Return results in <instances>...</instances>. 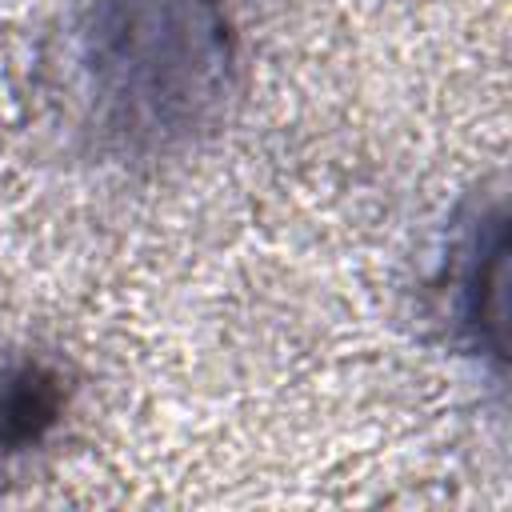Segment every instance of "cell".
I'll return each mask as SVG.
<instances>
[{
  "label": "cell",
  "mask_w": 512,
  "mask_h": 512,
  "mask_svg": "<svg viewBox=\"0 0 512 512\" xmlns=\"http://www.w3.org/2000/svg\"><path fill=\"white\" fill-rule=\"evenodd\" d=\"M232 44L212 0H104L92 72L116 128L148 140L188 132L224 92Z\"/></svg>",
  "instance_id": "1"
},
{
  "label": "cell",
  "mask_w": 512,
  "mask_h": 512,
  "mask_svg": "<svg viewBox=\"0 0 512 512\" xmlns=\"http://www.w3.org/2000/svg\"><path fill=\"white\" fill-rule=\"evenodd\" d=\"M500 300H504V216L496 212L488 224L464 236L456 252V268L448 272V312L460 332L472 336L476 348L500 352Z\"/></svg>",
  "instance_id": "2"
},
{
  "label": "cell",
  "mask_w": 512,
  "mask_h": 512,
  "mask_svg": "<svg viewBox=\"0 0 512 512\" xmlns=\"http://www.w3.org/2000/svg\"><path fill=\"white\" fill-rule=\"evenodd\" d=\"M64 408V384L56 368L24 360L0 376V456L36 444Z\"/></svg>",
  "instance_id": "3"
}]
</instances>
